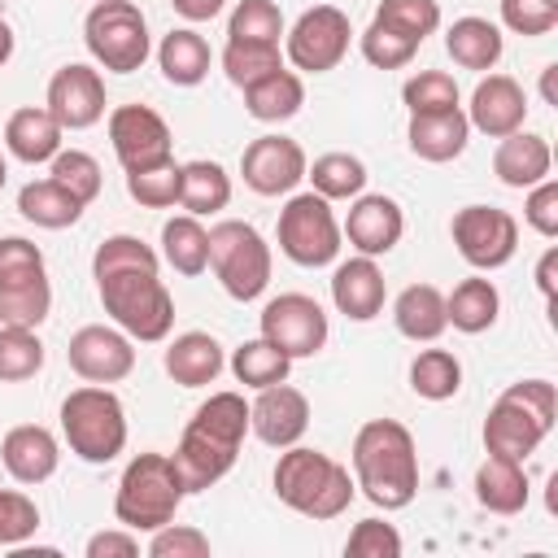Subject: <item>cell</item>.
I'll return each mask as SVG.
<instances>
[{"mask_svg":"<svg viewBox=\"0 0 558 558\" xmlns=\"http://www.w3.org/2000/svg\"><path fill=\"white\" fill-rule=\"evenodd\" d=\"M244 432H248V405L240 392H214L209 401H201L179 436V449L170 453L183 488L205 493L209 484H218L235 466Z\"/></svg>","mask_w":558,"mask_h":558,"instance_id":"obj_1","label":"cell"},{"mask_svg":"<svg viewBox=\"0 0 558 558\" xmlns=\"http://www.w3.org/2000/svg\"><path fill=\"white\" fill-rule=\"evenodd\" d=\"M353 484L379 510H405L418 493V449L405 423L371 418L353 436Z\"/></svg>","mask_w":558,"mask_h":558,"instance_id":"obj_2","label":"cell"},{"mask_svg":"<svg viewBox=\"0 0 558 558\" xmlns=\"http://www.w3.org/2000/svg\"><path fill=\"white\" fill-rule=\"evenodd\" d=\"M270 480H275V497L305 519H336L349 510V501L357 493L349 466H340L323 449H305V445H288L279 453Z\"/></svg>","mask_w":558,"mask_h":558,"instance_id":"obj_3","label":"cell"},{"mask_svg":"<svg viewBox=\"0 0 558 558\" xmlns=\"http://www.w3.org/2000/svg\"><path fill=\"white\" fill-rule=\"evenodd\" d=\"M96 292L105 314L144 344H157L174 327V296L166 292L157 270H109L96 275Z\"/></svg>","mask_w":558,"mask_h":558,"instance_id":"obj_4","label":"cell"},{"mask_svg":"<svg viewBox=\"0 0 558 558\" xmlns=\"http://www.w3.org/2000/svg\"><path fill=\"white\" fill-rule=\"evenodd\" d=\"M183 497H187V488H183L170 453H140L126 462V471L118 480L113 514L131 532H157L179 514Z\"/></svg>","mask_w":558,"mask_h":558,"instance_id":"obj_5","label":"cell"},{"mask_svg":"<svg viewBox=\"0 0 558 558\" xmlns=\"http://www.w3.org/2000/svg\"><path fill=\"white\" fill-rule=\"evenodd\" d=\"M61 436L74 458L105 466L126 449V410L105 384H83L61 401Z\"/></svg>","mask_w":558,"mask_h":558,"instance_id":"obj_6","label":"cell"},{"mask_svg":"<svg viewBox=\"0 0 558 558\" xmlns=\"http://www.w3.org/2000/svg\"><path fill=\"white\" fill-rule=\"evenodd\" d=\"M83 44L109 74H135L153 52L148 22L131 0H96L83 17Z\"/></svg>","mask_w":558,"mask_h":558,"instance_id":"obj_7","label":"cell"},{"mask_svg":"<svg viewBox=\"0 0 558 558\" xmlns=\"http://www.w3.org/2000/svg\"><path fill=\"white\" fill-rule=\"evenodd\" d=\"M209 266L231 301H257L270 283V244L253 222L227 218L209 227Z\"/></svg>","mask_w":558,"mask_h":558,"instance_id":"obj_8","label":"cell"},{"mask_svg":"<svg viewBox=\"0 0 558 558\" xmlns=\"http://www.w3.org/2000/svg\"><path fill=\"white\" fill-rule=\"evenodd\" d=\"M279 253L296 266H331L340 253V222L331 201L318 192H296L279 209Z\"/></svg>","mask_w":558,"mask_h":558,"instance_id":"obj_9","label":"cell"},{"mask_svg":"<svg viewBox=\"0 0 558 558\" xmlns=\"http://www.w3.org/2000/svg\"><path fill=\"white\" fill-rule=\"evenodd\" d=\"M349 39H353V26H349V13H340L336 4H314L305 9L292 31H288V61L305 74H327L344 61L349 52Z\"/></svg>","mask_w":558,"mask_h":558,"instance_id":"obj_10","label":"cell"},{"mask_svg":"<svg viewBox=\"0 0 558 558\" xmlns=\"http://www.w3.org/2000/svg\"><path fill=\"white\" fill-rule=\"evenodd\" d=\"M449 231H453L462 262L475 270H497L519 248V222H514V214H506L497 205H462L453 214Z\"/></svg>","mask_w":558,"mask_h":558,"instance_id":"obj_11","label":"cell"},{"mask_svg":"<svg viewBox=\"0 0 558 558\" xmlns=\"http://www.w3.org/2000/svg\"><path fill=\"white\" fill-rule=\"evenodd\" d=\"M109 144H113V157L126 174L135 170H153V166H166L174 161V140H170V126L157 109L148 105H118L109 113Z\"/></svg>","mask_w":558,"mask_h":558,"instance_id":"obj_12","label":"cell"},{"mask_svg":"<svg viewBox=\"0 0 558 558\" xmlns=\"http://www.w3.org/2000/svg\"><path fill=\"white\" fill-rule=\"evenodd\" d=\"M262 336L279 353H288L292 362L296 357H314L327 344V314L305 292H279L262 310Z\"/></svg>","mask_w":558,"mask_h":558,"instance_id":"obj_13","label":"cell"},{"mask_svg":"<svg viewBox=\"0 0 558 558\" xmlns=\"http://www.w3.org/2000/svg\"><path fill=\"white\" fill-rule=\"evenodd\" d=\"M70 371L87 384H118L135 371V349L131 336L122 327H105V323H87L70 336Z\"/></svg>","mask_w":558,"mask_h":558,"instance_id":"obj_14","label":"cell"},{"mask_svg":"<svg viewBox=\"0 0 558 558\" xmlns=\"http://www.w3.org/2000/svg\"><path fill=\"white\" fill-rule=\"evenodd\" d=\"M44 109L61 122V131H87L105 118V78L96 65L70 61L48 78Z\"/></svg>","mask_w":558,"mask_h":558,"instance_id":"obj_15","label":"cell"},{"mask_svg":"<svg viewBox=\"0 0 558 558\" xmlns=\"http://www.w3.org/2000/svg\"><path fill=\"white\" fill-rule=\"evenodd\" d=\"M305 148L288 135H257L240 157V174L257 196H288L305 179Z\"/></svg>","mask_w":558,"mask_h":558,"instance_id":"obj_16","label":"cell"},{"mask_svg":"<svg viewBox=\"0 0 558 558\" xmlns=\"http://www.w3.org/2000/svg\"><path fill=\"white\" fill-rule=\"evenodd\" d=\"M310 427V401L301 388H292L288 379L283 384H270V388H257V401L248 405V432L270 445V449H288L305 436Z\"/></svg>","mask_w":558,"mask_h":558,"instance_id":"obj_17","label":"cell"},{"mask_svg":"<svg viewBox=\"0 0 558 558\" xmlns=\"http://www.w3.org/2000/svg\"><path fill=\"white\" fill-rule=\"evenodd\" d=\"M401 231H405V214L392 196L384 192H366V196H353L349 205V218L340 227V235H349V244L362 253V257H384L401 244Z\"/></svg>","mask_w":558,"mask_h":558,"instance_id":"obj_18","label":"cell"},{"mask_svg":"<svg viewBox=\"0 0 558 558\" xmlns=\"http://www.w3.org/2000/svg\"><path fill=\"white\" fill-rule=\"evenodd\" d=\"M523 118H527V92L510 74H488V78L475 83L471 109H466L471 131H484L488 140H501V135L519 131Z\"/></svg>","mask_w":558,"mask_h":558,"instance_id":"obj_19","label":"cell"},{"mask_svg":"<svg viewBox=\"0 0 558 558\" xmlns=\"http://www.w3.org/2000/svg\"><path fill=\"white\" fill-rule=\"evenodd\" d=\"M545 436H549V427H541V418L527 405L510 401L506 392L493 401V410L484 418V449L497 458H510V462H527Z\"/></svg>","mask_w":558,"mask_h":558,"instance_id":"obj_20","label":"cell"},{"mask_svg":"<svg viewBox=\"0 0 558 558\" xmlns=\"http://www.w3.org/2000/svg\"><path fill=\"white\" fill-rule=\"evenodd\" d=\"M331 301L353 323L379 318V310L388 301V283H384V270L375 266V257H362L357 253V257L340 262L336 275H331Z\"/></svg>","mask_w":558,"mask_h":558,"instance_id":"obj_21","label":"cell"},{"mask_svg":"<svg viewBox=\"0 0 558 558\" xmlns=\"http://www.w3.org/2000/svg\"><path fill=\"white\" fill-rule=\"evenodd\" d=\"M0 462L4 471L17 480V484H44L57 475V462H61V445L48 427L39 423H22V427H9L4 440H0Z\"/></svg>","mask_w":558,"mask_h":558,"instance_id":"obj_22","label":"cell"},{"mask_svg":"<svg viewBox=\"0 0 558 558\" xmlns=\"http://www.w3.org/2000/svg\"><path fill=\"white\" fill-rule=\"evenodd\" d=\"M549 166H554V153H549V140L545 135H532V131H510L501 135L497 153H493V174L506 183V187H532L541 179H549Z\"/></svg>","mask_w":558,"mask_h":558,"instance_id":"obj_23","label":"cell"},{"mask_svg":"<svg viewBox=\"0 0 558 558\" xmlns=\"http://www.w3.org/2000/svg\"><path fill=\"white\" fill-rule=\"evenodd\" d=\"M410 153L423 161H453L462 157L466 140H471V122L462 109H445V113H410Z\"/></svg>","mask_w":558,"mask_h":558,"instance_id":"obj_24","label":"cell"},{"mask_svg":"<svg viewBox=\"0 0 558 558\" xmlns=\"http://www.w3.org/2000/svg\"><path fill=\"white\" fill-rule=\"evenodd\" d=\"M227 357H222V344L209 336V331H183L166 344V375L183 388H205L222 375Z\"/></svg>","mask_w":558,"mask_h":558,"instance_id":"obj_25","label":"cell"},{"mask_svg":"<svg viewBox=\"0 0 558 558\" xmlns=\"http://www.w3.org/2000/svg\"><path fill=\"white\" fill-rule=\"evenodd\" d=\"M61 135H65L61 122H57L48 109H35V105L9 113V122H4V148H9L17 161H26V166L52 161V157L61 153Z\"/></svg>","mask_w":558,"mask_h":558,"instance_id":"obj_26","label":"cell"},{"mask_svg":"<svg viewBox=\"0 0 558 558\" xmlns=\"http://www.w3.org/2000/svg\"><path fill=\"white\" fill-rule=\"evenodd\" d=\"M532 497V484H527V471L523 462H510V458H497L488 453L475 471V501L493 514H519Z\"/></svg>","mask_w":558,"mask_h":558,"instance_id":"obj_27","label":"cell"},{"mask_svg":"<svg viewBox=\"0 0 558 558\" xmlns=\"http://www.w3.org/2000/svg\"><path fill=\"white\" fill-rule=\"evenodd\" d=\"M445 52H449L453 65H462V70H493V65L501 61V52H506V39H501V31H497L488 17L466 13V17H458V22L445 31Z\"/></svg>","mask_w":558,"mask_h":558,"instance_id":"obj_28","label":"cell"},{"mask_svg":"<svg viewBox=\"0 0 558 558\" xmlns=\"http://www.w3.org/2000/svg\"><path fill=\"white\" fill-rule=\"evenodd\" d=\"M240 92H244L248 118H257V122H288L305 105V83L296 70H270L266 78H257Z\"/></svg>","mask_w":558,"mask_h":558,"instance_id":"obj_29","label":"cell"},{"mask_svg":"<svg viewBox=\"0 0 558 558\" xmlns=\"http://www.w3.org/2000/svg\"><path fill=\"white\" fill-rule=\"evenodd\" d=\"M392 323H397V331L405 336V340H423V344H432V340H440L445 336V292L440 288H432V283H410L397 301H392Z\"/></svg>","mask_w":558,"mask_h":558,"instance_id":"obj_30","label":"cell"},{"mask_svg":"<svg viewBox=\"0 0 558 558\" xmlns=\"http://www.w3.org/2000/svg\"><path fill=\"white\" fill-rule=\"evenodd\" d=\"M497 314H501V296H497L493 279H484V275H471V279L453 283V292L445 296V323L466 331V336L488 331L497 323Z\"/></svg>","mask_w":558,"mask_h":558,"instance_id":"obj_31","label":"cell"},{"mask_svg":"<svg viewBox=\"0 0 558 558\" xmlns=\"http://www.w3.org/2000/svg\"><path fill=\"white\" fill-rule=\"evenodd\" d=\"M83 201L74 192H65L57 179H35L17 192V214L35 227H48V231H61V227H74L83 218Z\"/></svg>","mask_w":558,"mask_h":558,"instance_id":"obj_32","label":"cell"},{"mask_svg":"<svg viewBox=\"0 0 558 558\" xmlns=\"http://www.w3.org/2000/svg\"><path fill=\"white\" fill-rule=\"evenodd\" d=\"M209 61H214V52L192 26H174L157 48V65H161L166 83H174V87H196L209 74Z\"/></svg>","mask_w":558,"mask_h":558,"instance_id":"obj_33","label":"cell"},{"mask_svg":"<svg viewBox=\"0 0 558 558\" xmlns=\"http://www.w3.org/2000/svg\"><path fill=\"white\" fill-rule=\"evenodd\" d=\"M183 179H179V205L192 214V218H205V214H218L227 209L231 201V174L218 166V161H187L179 166Z\"/></svg>","mask_w":558,"mask_h":558,"instance_id":"obj_34","label":"cell"},{"mask_svg":"<svg viewBox=\"0 0 558 558\" xmlns=\"http://www.w3.org/2000/svg\"><path fill=\"white\" fill-rule=\"evenodd\" d=\"M161 257L174 266V275H205L209 270V231L201 227V218L179 214L161 227Z\"/></svg>","mask_w":558,"mask_h":558,"instance_id":"obj_35","label":"cell"},{"mask_svg":"<svg viewBox=\"0 0 558 558\" xmlns=\"http://www.w3.org/2000/svg\"><path fill=\"white\" fill-rule=\"evenodd\" d=\"M305 179L314 183L318 196H327V201H349V196H362V187H366V166H362V157H353V153H323V157H314V166H305Z\"/></svg>","mask_w":558,"mask_h":558,"instance_id":"obj_36","label":"cell"},{"mask_svg":"<svg viewBox=\"0 0 558 558\" xmlns=\"http://www.w3.org/2000/svg\"><path fill=\"white\" fill-rule=\"evenodd\" d=\"M231 371H235V379H240L244 388H270V384H283V379H288L292 357L279 353L266 336H257V340H244V344L231 353Z\"/></svg>","mask_w":558,"mask_h":558,"instance_id":"obj_37","label":"cell"},{"mask_svg":"<svg viewBox=\"0 0 558 558\" xmlns=\"http://www.w3.org/2000/svg\"><path fill=\"white\" fill-rule=\"evenodd\" d=\"M410 388L423 401H449L462 388V362L449 349H423L410 362Z\"/></svg>","mask_w":558,"mask_h":558,"instance_id":"obj_38","label":"cell"},{"mask_svg":"<svg viewBox=\"0 0 558 558\" xmlns=\"http://www.w3.org/2000/svg\"><path fill=\"white\" fill-rule=\"evenodd\" d=\"M371 22L388 26L392 35H401L410 44H423L440 26V4L436 0H379Z\"/></svg>","mask_w":558,"mask_h":558,"instance_id":"obj_39","label":"cell"},{"mask_svg":"<svg viewBox=\"0 0 558 558\" xmlns=\"http://www.w3.org/2000/svg\"><path fill=\"white\" fill-rule=\"evenodd\" d=\"M222 70L235 87H248L257 78H266L270 70H283V52L279 44H248V39H227L222 48Z\"/></svg>","mask_w":558,"mask_h":558,"instance_id":"obj_40","label":"cell"},{"mask_svg":"<svg viewBox=\"0 0 558 558\" xmlns=\"http://www.w3.org/2000/svg\"><path fill=\"white\" fill-rule=\"evenodd\" d=\"M52 310V283L31 279L17 288H0V327H39Z\"/></svg>","mask_w":558,"mask_h":558,"instance_id":"obj_41","label":"cell"},{"mask_svg":"<svg viewBox=\"0 0 558 558\" xmlns=\"http://www.w3.org/2000/svg\"><path fill=\"white\" fill-rule=\"evenodd\" d=\"M44 366V344L35 327H0V384H22L39 375Z\"/></svg>","mask_w":558,"mask_h":558,"instance_id":"obj_42","label":"cell"},{"mask_svg":"<svg viewBox=\"0 0 558 558\" xmlns=\"http://www.w3.org/2000/svg\"><path fill=\"white\" fill-rule=\"evenodd\" d=\"M279 35H283V13L275 0H240L227 17V39L279 44Z\"/></svg>","mask_w":558,"mask_h":558,"instance_id":"obj_43","label":"cell"},{"mask_svg":"<svg viewBox=\"0 0 558 558\" xmlns=\"http://www.w3.org/2000/svg\"><path fill=\"white\" fill-rule=\"evenodd\" d=\"M401 100L410 113H445V109H462L458 105V83L445 70H418L414 78H405Z\"/></svg>","mask_w":558,"mask_h":558,"instance_id":"obj_44","label":"cell"},{"mask_svg":"<svg viewBox=\"0 0 558 558\" xmlns=\"http://www.w3.org/2000/svg\"><path fill=\"white\" fill-rule=\"evenodd\" d=\"M48 179H57V183H61L65 192H74L83 205H92V201L100 196V183H105L100 161H96L92 153H83V148H61V153L52 157Z\"/></svg>","mask_w":558,"mask_h":558,"instance_id":"obj_45","label":"cell"},{"mask_svg":"<svg viewBox=\"0 0 558 558\" xmlns=\"http://www.w3.org/2000/svg\"><path fill=\"white\" fill-rule=\"evenodd\" d=\"M157 266H161L157 253L140 235H109L92 253V279L109 275V270H157Z\"/></svg>","mask_w":558,"mask_h":558,"instance_id":"obj_46","label":"cell"},{"mask_svg":"<svg viewBox=\"0 0 558 558\" xmlns=\"http://www.w3.org/2000/svg\"><path fill=\"white\" fill-rule=\"evenodd\" d=\"M179 179H183V170H179L174 161H166V166L126 174V192H131V201H140L144 209H170V205L179 201Z\"/></svg>","mask_w":558,"mask_h":558,"instance_id":"obj_47","label":"cell"},{"mask_svg":"<svg viewBox=\"0 0 558 558\" xmlns=\"http://www.w3.org/2000/svg\"><path fill=\"white\" fill-rule=\"evenodd\" d=\"M39 532V506L17 493V488H0V545H26Z\"/></svg>","mask_w":558,"mask_h":558,"instance_id":"obj_48","label":"cell"},{"mask_svg":"<svg viewBox=\"0 0 558 558\" xmlns=\"http://www.w3.org/2000/svg\"><path fill=\"white\" fill-rule=\"evenodd\" d=\"M357 44H362V57H366L375 70H401V65H410L414 52H418V44L392 35V31L379 26V22H371V26L357 35Z\"/></svg>","mask_w":558,"mask_h":558,"instance_id":"obj_49","label":"cell"},{"mask_svg":"<svg viewBox=\"0 0 558 558\" xmlns=\"http://www.w3.org/2000/svg\"><path fill=\"white\" fill-rule=\"evenodd\" d=\"M31 279H44L39 244H31L22 235H4L0 240V288H17V283H31Z\"/></svg>","mask_w":558,"mask_h":558,"instance_id":"obj_50","label":"cell"},{"mask_svg":"<svg viewBox=\"0 0 558 558\" xmlns=\"http://www.w3.org/2000/svg\"><path fill=\"white\" fill-rule=\"evenodd\" d=\"M344 554L349 558H397L401 554V532L384 519H362L349 541H344Z\"/></svg>","mask_w":558,"mask_h":558,"instance_id":"obj_51","label":"cell"},{"mask_svg":"<svg viewBox=\"0 0 558 558\" xmlns=\"http://www.w3.org/2000/svg\"><path fill=\"white\" fill-rule=\"evenodd\" d=\"M148 554L153 558H209V536L201 527H192V523H174L170 519L166 527L153 532Z\"/></svg>","mask_w":558,"mask_h":558,"instance_id":"obj_52","label":"cell"},{"mask_svg":"<svg viewBox=\"0 0 558 558\" xmlns=\"http://www.w3.org/2000/svg\"><path fill=\"white\" fill-rule=\"evenodd\" d=\"M501 22L514 35H549L558 26V0H501Z\"/></svg>","mask_w":558,"mask_h":558,"instance_id":"obj_53","label":"cell"},{"mask_svg":"<svg viewBox=\"0 0 558 558\" xmlns=\"http://www.w3.org/2000/svg\"><path fill=\"white\" fill-rule=\"evenodd\" d=\"M523 218L536 235L554 240L558 235V183L554 179H541L527 187V201H523Z\"/></svg>","mask_w":558,"mask_h":558,"instance_id":"obj_54","label":"cell"},{"mask_svg":"<svg viewBox=\"0 0 558 558\" xmlns=\"http://www.w3.org/2000/svg\"><path fill=\"white\" fill-rule=\"evenodd\" d=\"M506 397L519 401V405H527V410L541 418V427L554 432V418H558V388H554L549 379H519V384L506 388Z\"/></svg>","mask_w":558,"mask_h":558,"instance_id":"obj_55","label":"cell"},{"mask_svg":"<svg viewBox=\"0 0 558 558\" xmlns=\"http://www.w3.org/2000/svg\"><path fill=\"white\" fill-rule=\"evenodd\" d=\"M135 554H140V541L131 527H109L87 541V558H135Z\"/></svg>","mask_w":558,"mask_h":558,"instance_id":"obj_56","label":"cell"},{"mask_svg":"<svg viewBox=\"0 0 558 558\" xmlns=\"http://www.w3.org/2000/svg\"><path fill=\"white\" fill-rule=\"evenodd\" d=\"M536 288L554 305V292H558V248H545V257L536 262Z\"/></svg>","mask_w":558,"mask_h":558,"instance_id":"obj_57","label":"cell"},{"mask_svg":"<svg viewBox=\"0 0 558 558\" xmlns=\"http://www.w3.org/2000/svg\"><path fill=\"white\" fill-rule=\"evenodd\" d=\"M170 4H174V13L187 17V22H209V17L222 13L227 0H170Z\"/></svg>","mask_w":558,"mask_h":558,"instance_id":"obj_58","label":"cell"},{"mask_svg":"<svg viewBox=\"0 0 558 558\" xmlns=\"http://www.w3.org/2000/svg\"><path fill=\"white\" fill-rule=\"evenodd\" d=\"M554 78H558V65H545V70H541V96H545V105H558V87H554Z\"/></svg>","mask_w":558,"mask_h":558,"instance_id":"obj_59","label":"cell"},{"mask_svg":"<svg viewBox=\"0 0 558 558\" xmlns=\"http://www.w3.org/2000/svg\"><path fill=\"white\" fill-rule=\"evenodd\" d=\"M9 57H13V26L0 17V65H4Z\"/></svg>","mask_w":558,"mask_h":558,"instance_id":"obj_60","label":"cell"},{"mask_svg":"<svg viewBox=\"0 0 558 558\" xmlns=\"http://www.w3.org/2000/svg\"><path fill=\"white\" fill-rule=\"evenodd\" d=\"M4 179H9V166H4V153H0V187H4Z\"/></svg>","mask_w":558,"mask_h":558,"instance_id":"obj_61","label":"cell"}]
</instances>
